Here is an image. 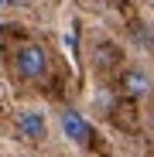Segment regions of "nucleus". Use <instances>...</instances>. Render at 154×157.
<instances>
[{
	"instance_id": "nucleus-1",
	"label": "nucleus",
	"mask_w": 154,
	"mask_h": 157,
	"mask_svg": "<svg viewBox=\"0 0 154 157\" xmlns=\"http://www.w3.org/2000/svg\"><path fill=\"white\" fill-rule=\"evenodd\" d=\"M48 68H51V58H48L45 44L24 41V44L14 51V72L24 78V82H38V78H45Z\"/></svg>"
},
{
	"instance_id": "nucleus-2",
	"label": "nucleus",
	"mask_w": 154,
	"mask_h": 157,
	"mask_svg": "<svg viewBox=\"0 0 154 157\" xmlns=\"http://www.w3.org/2000/svg\"><path fill=\"white\" fill-rule=\"evenodd\" d=\"M58 123H62L65 137H69L72 144H89V140H93V126L86 123V116H82L79 109H62Z\"/></svg>"
},
{
	"instance_id": "nucleus-3",
	"label": "nucleus",
	"mask_w": 154,
	"mask_h": 157,
	"mask_svg": "<svg viewBox=\"0 0 154 157\" xmlns=\"http://www.w3.org/2000/svg\"><path fill=\"white\" fill-rule=\"evenodd\" d=\"M120 86H123V92L130 96V99H147L154 92V78L144 68H127L123 78H120Z\"/></svg>"
},
{
	"instance_id": "nucleus-4",
	"label": "nucleus",
	"mask_w": 154,
	"mask_h": 157,
	"mask_svg": "<svg viewBox=\"0 0 154 157\" xmlns=\"http://www.w3.org/2000/svg\"><path fill=\"white\" fill-rule=\"evenodd\" d=\"M17 130L28 140H45L48 137V123H45V116L38 109H21L17 113Z\"/></svg>"
}]
</instances>
